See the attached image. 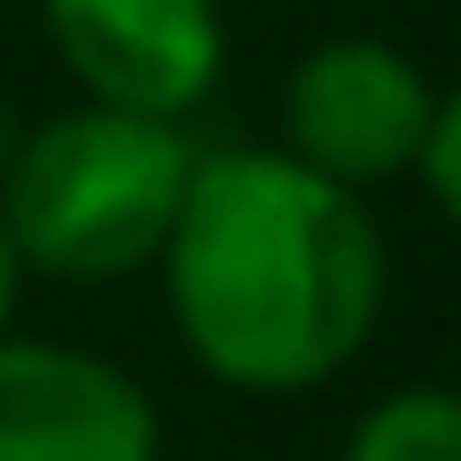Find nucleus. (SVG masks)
<instances>
[{"instance_id": "obj_3", "label": "nucleus", "mask_w": 461, "mask_h": 461, "mask_svg": "<svg viewBox=\"0 0 461 461\" xmlns=\"http://www.w3.org/2000/svg\"><path fill=\"white\" fill-rule=\"evenodd\" d=\"M436 120V77L393 34H325L291 60L274 103V146L291 163L325 171L350 197L411 180Z\"/></svg>"}, {"instance_id": "obj_5", "label": "nucleus", "mask_w": 461, "mask_h": 461, "mask_svg": "<svg viewBox=\"0 0 461 461\" xmlns=\"http://www.w3.org/2000/svg\"><path fill=\"white\" fill-rule=\"evenodd\" d=\"M0 461H163L137 367L51 333H0Z\"/></svg>"}, {"instance_id": "obj_9", "label": "nucleus", "mask_w": 461, "mask_h": 461, "mask_svg": "<svg viewBox=\"0 0 461 461\" xmlns=\"http://www.w3.org/2000/svg\"><path fill=\"white\" fill-rule=\"evenodd\" d=\"M17 129H26V120H17L9 103H0V163H9V146H17Z\"/></svg>"}, {"instance_id": "obj_2", "label": "nucleus", "mask_w": 461, "mask_h": 461, "mask_svg": "<svg viewBox=\"0 0 461 461\" xmlns=\"http://www.w3.org/2000/svg\"><path fill=\"white\" fill-rule=\"evenodd\" d=\"M188 120H146L112 103H60L26 120L0 163V230L43 282H129L154 274L197 171Z\"/></svg>"}, {"instance_id": "obj_6", "label": "nucleus", "mask_w": 461, "mask_h": 461, "mask_svg": "<svg viewBox=\"0 0 461 461\" xmlns=\"http://www.w3.org/2000/svg\"><path fill=\"white\" fill-rule=\"evenodd\" d=\"M342 461H461V384H393L342 436Z\"/></svg>"}, {"instance_id": "obj_7", "label": "nucleus", "mask_w": 461, "mask_h": 461, "mask_svg": "<svg viewBox=\"0 0 461 461\" xmlns=\"http://www.w3.org/2000/svg\"><path fill=\"white\" fill-rule=\"evenodd\" d=\"M419 188H428V205L461 230V77L436 86V120H428V146H419Z\"/></svg>"}, {"instance_id": "obj_8", "label": "nucleus", "mask_w": 461, "mask_h": 461, "mask_svg": "<svg viewBox=\"0 0 461 461\" xmlns=\"http://www.w3.org/2000/svg\"><path fill=\"white\" fill-rule=\"evenodd\" d=\"M17 291H26V265H17V248H9V230H0V333L17 325Z\"/></svg>"}, {"instance_id": "obj_4", "label": "nucleus", "mask_w": 461, "mask_h": 461, "mask_svg": "<svg viewBox=\"0 0 461 461\" xmlns=\"http://www.w3.org/2000/svg\"><path fill=\"white\" fill-rule=\"evenodd\" d=\"M34 26L77 103L146 120H188L214 103L230 60L222 0H34Z\"/></svg>"}, {"instance_id": "obj_1", "label": "nucleus", "mask_w": 461, "mask_h": 461, "mask_svg": "<svg viewBox=\"0 0 461 461\" xmlns=\"http://www.w3.org/2000/svg\"><path fill=\"white\" fill-rule=\"evenodd\" d=\"M154 274L197 376L291 402L376 342L393 248L376 197L333 188L282 146H205Z\"/></svg>"}]
</instances>
